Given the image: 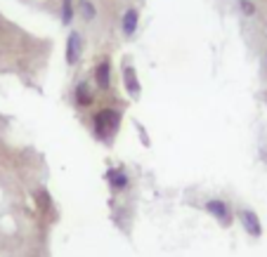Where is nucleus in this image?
<instances>
[{
    "instance_id": "2eb2a0df",
    "label": "nucleus",
    "mask_w": 267,
    "mask_h": 257,
    "mask_svg": "<svg viewBox=\"0 0 267 257\" xmlns=\"http://www.w3.org/2000/svg\"><path fill=\"white\" fill-rule=\"evenodd\" d=\"M265 59H267V54H265Z\"/></svg>"
},
{
    "instance_id": "39448f33",
    "label": "nucleus",
    "mask_w": 267,
    "mask_h": 257,
    "mask_svg": "<svg viewBox=\"0 0 267 257\" xmlns=\"http://www.w3.org/2000/svg\"><path fill=\"white\" fill-rule=\"evenodd\" d=\"M111 59L109 57H102L99 62H95L92 66V83L97 92H109L111 90Z\"/></svg>"
},
{
    "instance_id": "1a4fd4ad",
    "label": "nucleus",
    "mask_w": 267,
    "mask_h": 257,
    "mask_svg": "<svg viewBox=\"0 0 267 257\" xmlns=\"http://www.w3.org/2000/svg\"><path fill=\"white\" fill-rule=\"evenodd\" d=\"M36 205H38V213L43 215V217H47V220L52 222V220H57V205H54V201H52V196L47 194V189H36Z\"/></svg>"
},
{
    "instance_id": "6e6552de",
    "label": "nucleus",
    "mask_w": 267,
    "mask_h": 257,
    "mask_svg": "<svg viewBox=\"0 0 267 257\" xmlns=\"http://www.w3.org/2000/svg\"><path fill=\"white\" fill-rule=\"evenodd\" d=\"M80 54H83V36H80L78 31H71L69 38H66V52H64L66 64H69V66H76V64L80 62Z\"/></svg>"
},
{
    "instance_id": "9b49d317",
    "label": "nucleus",
    "mask_w": 267,
    "mask_h": 257,
    "mask_svg": "<svg viewBox=\"0 0 267 257\" xmlns=\"http://www.w3.org/2000/svg\"><path fill=\"white\" fill-rule=\"evenodd\" d=\"M76 12H78L85 21H95V19H97V7H95V2H92V0H78Z\"/></svg>"
},
{
    "instance_id": "ddd939ff",
    "label": "nucleus",
    "mask_w": 267,
    "mask_h": 257,
    "mask_svg": "<svg viewBox=\"0 0 267 257\" xmlns=\"http://www.w3.org/2000/svg\"><path fill=\"white\" fill-rule=\"evenodd\" d=\"M239 7H241V14H246V17H256V12H258L253 0H239Z\"/></svg>"
},
{
    "instance_id": "f257e3e1",
    "label": "nucleus",
    "mask_w": 267,
    "mask_h": 257,
    "mask_svg": "<svg viewBox=\"0 0 267 257\" xmlns=\"http://www.w3.org/2000/svg\"><path fill=\"white\" fill-rule=\"evenodd\" d=\"M121 121H123V111L114 107H102L97 111H92L90 116V128H92V134L95 139L102 144H114L116 134L121 130Z\"/></svg>"
},
{
    "instance_id": "f03ea898",
    "label": "nucleus",
    "mask_w": 267,
    "mask_h": 257,
    "mask_svg": "<svg viewBox=\"0 0 267 257\" xmlns=\"http://www.w3.org/2000/svg\"><path fill=\"white\" fill-rule=\"evenodd\" d=\"M204 210L211 215L220 227H225V229H230L232 224H234V208H232L227 201H223V198H208L204 203Z\"/></svg>"
},
{
    "instance_id": "4468645a",
    "label": "nucleus",
    "mask_w": 267,
    "mask_h": 257,
    "mask_svg": "<svg viewBox=\"0 0 267 257\" xmlns=\"http://www.w3.org/2000/svg\"><path fill=\"white\" fill-rule=\"evenodd\" d=\"M135 128H137V132H140V139H142L144 146H149V137H147V130H144L140 123H135Z\"/></svg>"
},
{
    "instance_id": "7ed1b4c3",
    "label": "nucleus",
    "mask_w": 267,
    "mask_h": 257,
    "mask_svg": "<svg viewBox=\"0 0 267 257\" xmlns=\"http://www.w3.org/2000/svg\"><path fill=\"white\" fill-rule=\"evenodd\" d=\"M73 107L85 111V109L95 107V99H97V92H95V85H90L88 80H78L73 85Z\"/></svg>"
},
{
    "instance_id": "423d86ee",
    "label": "nucleus",
    "mask_w": 267,
    "mask_h": 257,
    "mask_svg": "<svg viewBox=\"0 0 267 257\" xmlns=\"http://www.w3.org/2000/svg\"><path fill=\"white\" fill-rule=\"evenodd\" d=\"M121 76H123L125 92H128L133 99H137L140 97V92H142V85H140V76H137V71H135V66L128 62V59H125L123 66H121Z\"/></svg>"
},
{
    "instance_id": "f8f14e48",
    "label": "nucleus",
    "mask_w": 267,
    "mask_h": 257,
    "mask_svg": "<svg viewBox=\"0 0 267 257\" xmlns=\"http://www.w3.org/2000/svg\"><path fill=\"white\" fill-rule=\"evenodd\" d=\"M73 17H76V2L73 0H62V7H59V19H62L64 26H71Z\"/></svg>"
},
{
    "instance_id": "20e7f679",
    "label": "nucleus",
    "mask_w": 267,
    "mask_h": 257,
    "mask_svg": "<svg viewBox=\"0 0 267 257\" xmlns=\"http://www.w3.org/2000/svg\"><path fill=\"white\" fill-rule=\"evenodd\" d=\"M237 220H239L241 229L246 231L251 239H260L263 236V222H260L258 213L253 208H239L237 210Z\"/></svg>"
},
{
    "instance_id": "0eeeda50",
    "label": "nucleus",
    "mask_w": 267,
    "mask_h": 257,
    "mask_svg": "<svg viewBox=\"0 0 267 257\" xmlns=\"http://www.w3.org/2000/svg\"><path fill=\"white\" fill-rule=\"evenodd\" d=\"M107 184L111 189V194H123L130 189V175L123 168H109L107 170Z\"/></svg>"
},
{
    "instance_id": "9d476101",
    "label": "nucleus",
    "mask_w": 267,
    "mask_h": 257,
    "mask_svg": "<svg viewBox=\"0 0 267 257\" xmlns=\"http://www.w3.org/2000/svg\"><path fill=\"white\" fill-rule=\"evenodd\" d=\"M137 26H140V12H137V7H128L121 19V33L125 38H133L137 33Z\"/></svg>"
}]
</instances>
